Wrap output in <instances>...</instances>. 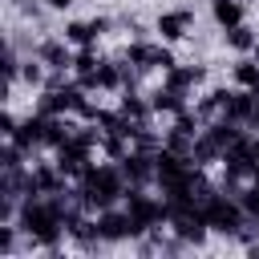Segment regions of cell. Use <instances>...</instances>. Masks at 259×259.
Segmentation results:
<instances>
[{
	"label": "cell",
	"instance_id": "3957f363",
	"mask_svg": "<svg viewBox=\"0 0 259 259\" xmlns=\"http://www.w3.org/2000/svg\"><path fill=\"white\" fill-rule=\"evenodd\" d=\"M93 146H97V134L93 130H81V134H73L65 146H57V166H61V174H85V166H89V158H93Z\"/></svg>",
	"mask_w": 259,
	"mask_h": 259
},
{
	"label": "cell",
	"instance_id": "d4e9b609",
	"mask_svg": "<svg viewBox=\"0 0 259 259\" xmlns=\"http://www.w3.org/2000/svg\"><path fill=\"white\" fill-rule=\"evenodd\" d=\"M251 125H259V97H255V113H251Z\"/></svg>",
	"mask_w": 259,
	"mask_h": 259
},
{
	"label": "cell",
	"instance_id": "9c48e42d",
	"mask_svg": "<svg viewBox=\"0 0 259 259\" xmlns=\"http://www.w3.org/2000/svg\"><path fill=\"white\" fill-rule=\"evenodd\" d=\"M8 142H16L20 150H32V146H45V113H36V117H28V121H20V125H16V134H12Z\"/></svg>",
	"mask_w": 259,
	"mask_h": 259
},
{
	"label": "cell",
	"instance_id": "6da1fadb",
	"mask_svg": "<svg viewBox=\"0 0 259 259\" xmlns=\"http://www.w3.org/2000/svg\"><path fill=\"white\" fill-rule=\"evenodd\" d=\"M81 202L85 206H93V210H105V206H113L117 198H125V174L117 170V166H85V174H81Z\"/></svg>",
	"mask_w": 259,
	"mask_h": 259
},
{
	"label": "cell",
	"instance_id": "52a82bcc",
	"mask_svg": "<svg viewBox=\"0 0 259 259\" xmlns=\"http://www.w3.org/2000/svg\"><path fill=\"white\" fill-rule=\"evenodd\" d=\"M154 28L162 32V40H182V36L190 32V12H186V8H174V12H162V16L154 20Z\"/></svg>",
	"mask_w": 259,
	"mask_h": 259
},
{
	"label": "cell",
	"instance_id": "7402d4cb",
	"mask_svg": "<svg viewBox=\"0 0 259 259\" xmlns=\"http://www.w3.org/2000/svg\"><path fill=\"white\" fill-rule=\"evenodd\" d=\"M20 77H24V85H40V81H45V69H40V61H24Z\"/></svg>",
	"mask_w": 259,
	"mask_h": 259
},
{
	"label": "cell",
	"instance_id": "484cf974",
	"mask_svg": "<svg viewBox=\"0 0 259 259\" xmlns=\"http://www.w3.org/2000/svg\"><path fill=\"white\" fill-rule=\"evenodd\" d=\"M8 4H20V0H8Z\"/></svg>",
	"mask_w": 259,
	"mask_h": 259
},
{
	"label": "cell",
	"instance_id": "ffe728a7",
	"mask_svg": "<svg viewBox=\"0 0 259 259\" xmlns=\"http://www.w3.org/2000/svg\"><path fill=\"white\" fill-rule=\"evenodd\" d=\"M121 85V69L117 65H97V73H93V89H117Z\"/></svg>",
	"mask_w": 259,
	"mask_h": 259
},
{
	"label": "cell",
	"instance_id": "30bf717a",
	"mask_svg": "<svg viewBox=\"0 0 259 259\" xmlns=\"http://www.w3.org/2000/svg\"><path fill=\"white\" fill-rule=\"evenodd\" d=\"M65 45H69V40H45V45H40V61H45L49 69H57V73L73 69V57H69Z\"/></svg>",
	"mask_w": 259,
	"mask_h": 259
},
{
	"label": "cell",
	"instance_id": "7a4b0ae2",
	"mask_svg": "<svg viewBox=\"0 0 259 259\" xmlns=\"http://www.w3.org/2000/svg\"><path fill=\"white\" fill-rule=\"evenodd\" d=\"M125 210L134 219V235H146L158 223H170V202H154L150 194H142V186L125 190Z\"/></svg>",
	"mask_w": 259,
	"mask_h": 259
},
{
	"label": "cell",
	"instance_id": "2e32d148",
	"mask_svg": "<svg viewBox=\"0 0 259 259\" xmlns=\"http://www.w3.org/2000/svg\"><path fill=\"white\" fill-rule=\"evenodd\" d=\"M32 182H36L40 194H57V190H61V166H57V162H53V166H40V170L32 174Z\"/></svg>",
	"mask_w": 259,
	"mask_h": 259
},
{
	"label": "cell",
	"instance_id": "d6986e66",
	"mask_svg": "<svg viewBox=\"0 0 259 259\" xmlns=\"http://www.w3.org/2000/svg\"><path fill=\"white\" fill-rule=\"evenodd\" d=\"M125 61H130L134 69H154V45H142V40H134V45L125 49Z\"/></svg>",
	"mask_w": 259,
	"mask_h": 259
},
{
	"label": "cell",
	"instance_id": "cb8c5ba5",
	"mask_svg": "<svg viewBox=\"0 0 259 259\" xmlns=\"http://www.w3.org/2000/svg\"><path fill=\"white\" fill-rule=\"evenodd\" d=\"M49 8H57V12H65V8H73V0H45Z\"/></svg>",
	"mask_w": 259,
	"mask_h": 259
},
{
	"label": "cell",
	"instance_id": "9a60e30c",
	"mask_svg": "<svg viewBox=\"0 0 259 259\" xmlns=\"http://www.w3.org/2000/svg\"><path fill=\"white\" fill-rule=\"evenodd\" d=\"M255 32L247 28V24H235V28H227V49H235V53H251L255 49Z\"/></svg>",
	"mask_w": 259,
	"mask_h": 259
},
{
	"label": "cell",
	"instance_id": "44dd1931",
	"mask_svg": "<svg viewBox=\"0 0 259 259\" xmlns=\"http://www.w3.org/2000/svg\"><path fill=\"white\" fill-rule=\"evenodd\" d=\"M97 65H101V61H97L93 45H89V49H81V53L73 57V73H77V77H93V73H97Z\"/></svg>",
	"mask_w": 259,
	"mask_h": 259
},
{
	"label": "cell",
	"instance_id": "5b68a950",
	"mask_svg": "<svg viewBox=\"0 0 259 259\" xmlns=\"http://www.w3.org/2000/svg\"><path fill=\"white\" fill-rule=\"evenodd\" d=\"M97 231H101V243H121L134 235V219H130V210L105 206V210H97Z\"/></svg>",
	"mask_w": 259,
	"mask_h": 259
},
{
	"label": "cell",
	"instance_id": "277c9868",
	"mask_svg": "<svg viewBox=\"0 0 259 259\" xmlns=\"http://www.w3.org/2000/svg\"><path fill=\"white\" fill-rule=\"evenodd\" d=\"M202 214H206V227L210 231H223V235H235L243 227V206L239 202H227L223 194H206Z\"/></svg>",
	"mask_w": 259,
	"mask_h": 259
},
{
	"label": "cell",
	"instance_id": "5bb4252c",
	"mask_svg": "<svg viewBox=\"0 0 259 259\" xmlns=\"http://www.w3.org/2000/svg\"><path fill=\"white\" fill-rule=\"evenodd\" d=\"M210 16H214L223 28H235V24H243V4H239V0H214V4H210Z\"/></svg>",
	"mask_w": 259,
	"mask_h": 259
},
{
	"label": "cell",
	"instance_id": "ba28073f",
	"mask_svg": "<svg viewBox=\"0 0 259 259\" xmlns=\"http://www.w3.org/2000/svg\"><path fill=\"white\" fill-rule=\"evenodd\" d=\"M255 97H259V93H251V89H235V93H227L223 117H227V121H251V113H255Z\"/></svg>",
	"mask_w": 259,
	"mask_h": 259
},
{
	"label": "cell",
	"instance_id": "ac0fdd59",
	"mask_svg": "<svg viewBox=\"0 0 259 259\" xmlns=\"http://www.w3.org/2000/svg\"><path fill=\"white\" fill-rule=\"evenodd\" d=\"M235 85L259 93V65H255V61H239V65H235Z\"/></svg>",
	"mask_w": 259,
	"mask_h": 259
},
{
	"label": "cell",
	"instance_id": "4fadbf2b",
	"mask_svg": "<svg viewBox=\"0 0 259 259\" xmlns=\"http://www.w3.org/2000/svg\"><path fill=\"white\" fill-rule=\"evenodd\" d=\"M202 77H206V69H202V65H186V69H178V65H174V69L166 73V85H170V89H178V93H186V89H190V85H198Z\"/></svg>",
	"mask_w": 259,
	"mask_h": 259
},
{
	"label": "cell",
	"instance_id": "603a6c76",
	"mask_svg": "<svg viewBox=\"0 0 259 259\" xmlns=\"http://www.w3.org/2000/svg\"><path fill=\"white\" fill-rule=\"evenodd\" d=\"M16 125H20V121H16V117L4 109V113H0V134H4V138H12V134H16Z\"/></svg>",
	"mask_w": 259,
	"mask_h": 259
},
{
	"label": "cell",
	"instance_id": "8fae6325",
	"mask_svg": "<svg viewBox=\"0 0 259 259\" xmlns=\"http://www.w3.org/2000/svg\"><path fill=\"white\" fill-rule=\"evenodd\" d=\"M150 105H154V113H182L186 109V93H178V89H170V85H162L154 97H150Z\"/></svg>",
	"mask_w": 259,
	"mask_h": 259
},
{
	"label": "cell",
	"instance_id": "8992f818",
	"mask_svg": "<svg viewBox=\"0 0 259 259\" xmlns=\"http://www.w3.org/2000/svg\"><path fill=\"white\" fill-rule=\"evenodd\" d=\"M121 174H125L134 186H142L146 178H154V154H150V150H142V146H138V150H130V154L121 158Z\"/></svg>",
	"mask_w": 259,
	"mask_h": 259
},
{
	"label": "cell",
	"instance_id": "7c38bea8",
	"mask_svg": "<svg viewBox=\"0 0 259 259\" xmlns=\"http://www.w3.org/2000/svg\"><path fill=\"white\" fill-rule=\"evenodd\" d=\"M97 36H101V32H97L93 20H69V24H65V40H69V45L89 49V45H97Z\"/></svg>",
	"mask_w": 259,
	"mask_h": 259
},
{
	"label": "cell",
	"instance_id": "e0dca14e",
	"mask_svg": "<svg viewBox=\"0 0 259 259\" xmlns=\"http://www.w3.org/2000/svg\"><path fill=\"white\" fill-rule=\"evenodd\" d=\"M150 113H154V105L150 101H142V97H121V117H130V121H150Z\"/></svg>",
	"mask_w": 259,
	"mask_h": 259
}]
</instances>
